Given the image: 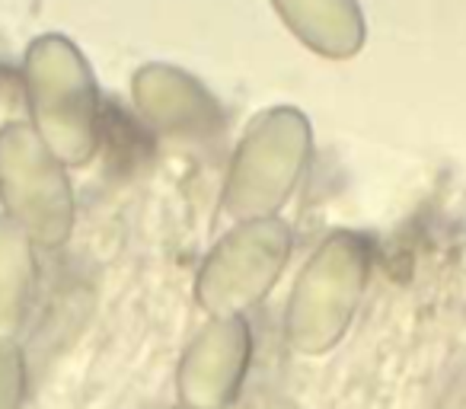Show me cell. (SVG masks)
Masks as SVG:
<instances>
[{"label":"cell","mask_w":466,"mask_h":409,"mask_svg":"<svg viewBox=\"0 0 466 409\" xmlns=\"http://www.w3.org/2000/svg\"><path fill=\"white\" fill-rule=\"evenodd\" d=\"M173 409H186V406H179V403H176V406H173Z\"/></svg>","instance_id":"8992f818"},{"label":"cell","mask_w":466,"mask_h":409,"mask_svg":"<svg viewBox=\"0 0 466 409\" xmlns=\"http://www.w3.org/2000/svg\"><path fill=\"white\" fill-rule=\"evenodd\" d=\"M361 247L336 240L310 262L288 307V343L300 355H323L336 349L351 323L361 294Z\"/></svg>","instance_id":"6da1fadb"},{"label":"cell","mask_w":466,"mask_h":409,"mask_svg":"<svg viewBox=\"0 0 466 409\" xmlns=\"http://www.w3.org/2000/svg\"><path fill=\"white\" fill-rule=\"evenodd\" d=\"M253 336L240 317H218L186 345L176 364V403L186 409H230L247 387Z\"/></svg>","instance_id":"7a4b0ae2"},{"label":"cell","mask_w":466,"mask_h":409,"mask_svg":"<svg viewBox=\"0 0 466 409\" xmlns=\"http://www.w3.org/2000/svg\"><path fill=\"white\" fill-rule=\"evenodd\" d=\"M29 250L14 228H0V339H14L29 311Z\"/></svg>","instance_id":"277c9868"},{"label":"cell","mask_w":466,"mask_h":409,"mask_svg":"<svg viewBox=\"0 0 466 409\" xmlns=\"http://www.w3.org/2000/svg\"><path fill=\"white\" fill-rule=\"evenodd\" d=\"M285 234L279 228L240 230L208 260L201 275V304L214 317H240L275 281L285 260Z\"/></svg>","instance_id":"3957f363"},{"label":"cell","mask_w":466,"mask_h":409,"mask_svg":"<svg viewBox=\"0 0 466 409\" xmlns=\"http://www.w3.org/2000/svg\"><path fill=\"white\" fill-rule=\"evenodd\" d=\"M29 396V368L14 339H0V409H23Z\"/></svg>","instance_id":"5b68a950"}]
</instances>
